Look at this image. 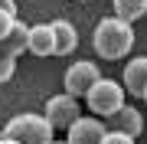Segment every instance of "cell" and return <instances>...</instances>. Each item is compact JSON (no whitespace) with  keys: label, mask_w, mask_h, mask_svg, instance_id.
<instances>
[{"label":"cell","mask_w":147,"mask_h":144,"mask_svg":"<svg viewBox=\"0 0 147 144\" xmlns=\"http://www.w3.org/2000/svg\"><path fill=\"white\" fill-rule=\"evenodd\" d=\"M0 138H3V131H0Z\"/></svg>","instance_id":"obj_20"},{"label":"cell","mask_w":147,"mask_h":144,"mask_svg":"<svg viewBox=\"0 0 147 144\" xmlns=\"http://www.w3.org/2000/svg\"><path fill=\"white\" fill-rule=\"evenodd\" d=\"M82 3H85V0H82Z\"/></svg>","instance_id":"obj_21"},{"label":"cell","mask_w":147,"mask_h":144,"mask_svg":"<svg viewBox=\"0 0 147 144\" xmlns=\"http://www.w3.org/2000/svg\"><path fill=\"white\" fill-rule=\"evenodd\" d=\"M108 131H121V134H127V138L137 141V134L144 131V115H141V108L121 105L118 112L108 118Z\"/></svg>","instance_id":"obj_7"},{"label":"cell","mask_w":147,"mask_h":144,"mask_svg":"<svg viewBox=\"0 0 147 144\" xmlns=\"http://www.w3.org/2000/svg\"><path fill=\"white\" fill-rule=\"evenodd\" d=\"M121 85H124V92H131V95L144 98V89H147V56H137L131 59V62L124 66V75H121Z\"/></svg>","instance_id":"obj_8"},{"label":"cell","mask_w":147,"mask_h":144,"mask_svg":"<svg viewBox=\"0 0 147 144\" xmlns=\"http://www.w3.org/2000/svg\"><path fill=\"white\" fill-rule=\"evenodd\" d=\"M13 20H16V13H10V10H0V39H3L7 33H10Z\"/></svg>","instance_id":"obj_14"},{"label":"cell","mask_w":147,"mask_h":144,"mask_svg":"<svg viewBox=\"0 0 147 144\" xmlns=\"http://www.w3.org/2000/svg\"><path fill=\"white\" fill-rule=\"evenodd\" d=\"M105 134H108V124H101L98 118H79L65 131V141L69 144H101Z\"/></svg>","instance_id":"obj_6"},{"label":"cell","mask_w":147,"mask_h":144,"mask_svg":"<svg viewBox=\"0 0 147 144\" xmlns=\"http://www.w3.org/2000/svg\"><path fill=\"white\" fill-rule=\"evenodd\" d=\"M13 75H16V56L7 53V49L0 46V85H3V82H10Z\"/></svg>","instance_id":"obj_13"},{"label":"cell","mask_w":147,"mask_h":144,"mask_svg":"<svg viewBox=\"0 0 147 144\" xmlns=\"http://www.w3.org/2000/svg\"><path fill=\"white\" fill-rule=\"evenodd\" d=\"M53 144H69V141H62V138H56V141H53Z\"/></svg>","instance_id":"obj_18"},{"label":"cell","mask_w":147,"mask_h":144,"mask_svg":"<svg viewBox=\"0 0 147 144\" xmlns=\"http://www.w3.org/2000/svg\"><path fill=\"white\" fill-rule=\"evenodd\" d=\"M0 46H3L7 53H13V56H20V53H30V26H26L23 20H13L10 33H7L3 39H0Z\"/></svg>","instance_id":"obj_10"},{"label":"cell","mask_w":147,"mask_h":144,"mask_svg":"<svg viewBox=\"0 0 147 144\" xmlns=\"http://www.w3.org/2000/svg\"><path fill=\"white\" fill-rule=\"evenodd\" d=\"M30 53L33 56H56V30H53V23L30 26Z\"/></svg>","instance_id":"obj_9"},{"label":"cell","mask_w":147,"mask_h":144,"mask_svg":"<svg viewBox=\"0 0 147 144\" xmlns=\"http://www.w3.org/2000/svg\"><path fill=\"white\" fill-rule=\"evenodd\" d=\"M101 144H134V138H127V134H121V131H108Z\"/></svg>","instance_id":"obj_15"},{"label":"cell","mask_w":147,"mask_h":144,"mask_svg":"<svg viewBox=\"0 0 147 144\" xmlns=\"http://www.w3.org/2000/svg\"><path fill=\"white\" fill-rule=\"evenodd\" d=\"M3 134L13 138V141H20V144H53L56 141V128L46 121V115H33V112L10 118Z\"/></svg>","instance_id":"obj_2"},{"label":"cell","mask_w":147,"mask_h":144,"mask_svg":"<svg viewBox=\"0 0 147 144\" xmlns=\"http://www.w3.org/2000/svg\"><path fill=\"white\" fill-rule=\"evenodd\" d=\"M144 13H147V0H115V16H121L127 23L141 20Z\"/></svg>","instance_id":"obj_12"},{"label":"cell","mask_w":147,"mask_h":144,"mask_svg":"<svg viewBox=\"0 0 147 144\" xmlns=\"http://www.w3.org/2000/svg\"><path fill=\"white\" fill-rule=\"evenodd\" d=\"M92 46L101 59H124L134 46V30L127 20L121 16H105V20L95 26V36H92Z\"/></svg>","instance_id":"obj_1"},{"label":"cell","mask_w":147,"mask_h":144,"mask_svg":"<svg viewBox=\"0 0 147 144\" xmlns=\"http://www.w3.org/2000/svg\"><path fill=\"white\" fill-rule=\"evenodd\" d=\"M0 144H20V141H13V138H7V134H3V138H0Z\"/></svg>","instance_id":"obj_17"},{"label":"cell","mask_w":147,"mask_h":144,"mask_svg":"<svg viewBox=\"0 0 147 144\" xmlns=\"http://www.w3.org/2000/svg\"><path fill=\"white\" fill-rule=\"evenodd\" d=\"M46 121L53 124L56 131H69L75 121L82 118V105H79V98L75 95H69V92H62V95H53L46 101Z\"/></svg>","instance_id":"obj_4"},{"label":"cell","mask_w":147,"mask_h":144,"mask_svg":"<svg viewBox=\"0 0 147 144\" xmlns=\"http://www.w3.org/2000/svg\"><path fill=\"white\" fill-rule=\"evenodd\" d=\"M85 101H88V112H95L98 118H111L121 105H124V85L115 82V79H105V75H101V79L88 89Z\"/></svg>","instance_id":"obj_3"},{"label":"cell","mask_w":147,"mask_h":144,"mask_svg":"<svg viewBox=\"0 0 147 144\" xmlns=\"http://www.w3.org/2000/svg\"><path fill=\"white\" fill-rule=\"evenodd\" d=\"M53 30H56V56H65L79 46V33H75V26L69 20H56Z\"/></svg>","instance_id":"obj_11"},{"label":"cell","mask_w":147,"mask_h":144,"mask_svg":"<svg viewBox=\"0 0 147 144\" xmlns=\"http://www.w3.org/2000/svg\"><path fill=\"white\" fill-rule=\"evenodd\" d=\"M144 101H147V89H144Z\"/></svg>","instance_id":"obj_19"},{"label":"cell","mask_w":147,"mask_h":144,"mask_svg":"<svg viewBox=\"0 0 147 144\" xmlns=\"http://www.w3.org/2000/svg\"><path fill=\"white\" fill-rule=\"evenodd\" d=\"M0 10H10V13H16V3H13V0H0Z\"/></svg>","instance_id":"obj_16"},{"label":"cell","mask_w":147,"mask_h":144,"mask_svg":"<svg viewBox=\"0 0 147 144\" xmlns=\"http://www.w3.org/2000/svg\"><path fill=\"white\" fill-rule=\"evenodd\" d=\"M101 79V69L95 62H88V59H79V62H72L65 69V92L75 98H85L88 95V89L95 85V82Z\"/></svg>","instance_id":"obj_5"}]
</instances>
